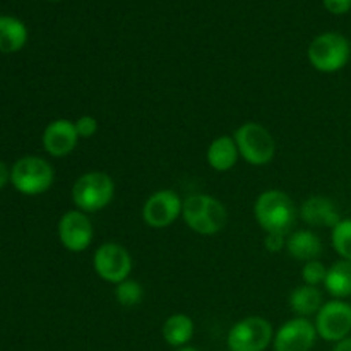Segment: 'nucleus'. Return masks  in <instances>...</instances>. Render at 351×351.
Listing matches in <instances>:
<instances>
[{
    "instance_id": "1",
    "label": "nucleus",
    "mask_w": 351,
    "mask_h": 351,
    "mask_svg": "<svg viewBox=\"0 0 351 351\" xmlns=\"http://www.w3.org/2000/svg\"><path fill=\"white\" fill-rule=\"evenodd\" d=\"M254 216L266 233L288 235L297 219L295 202L287 192L280 189H269L259 194L254 204Z\"/></svg>"
},
{
    "instance_id": "2",
    "label": "nucleus",
    "mask_w": 351,
    "mask_h": 351,
    "mask_svg": "<svg viewBox=\"0 0 351 351\" xmlns=\"http://www.w3.org/2000/svg\"><path fill=\"white\" fill-rule=\"evenodd\" d=\"M182 218L192 232L211 237L225 228L228 223V211L219 199L208 194H194L184 199Z\"/></svg>"
},
{
    "instance_id": "3",
    "label": "nucleus",
    "mask_w": 351,
    "mask_h": 351,
    "mask_svg": "<svg viewBox=\"0 0 351 351\" xmlns=\"http://www.w3.org/2000/svg\"><path fill=\"white\" fill-rule=\"evenodd\" d=\"M351 57L350 40L341 33L328 31L311 41L307 58L315 71L322 74H335L346 67Z\"/></svg>"
},
{
    "instance_id": "4",
    "label": "nucleus",
    "mask_w": 351,
    "mask_h": 351,
    "mask_svg": "<svg viewBox=\"0 0 351 351\" xmlns=\"http://www.w3.org/2000/svg\"><path fill=\"white\" fill-rule=\"evenodd\" d=\"M115 195V182L105 171L82 173L72 185V202L82 213H98L105 209Z\"/></svg>"
},
{
    "instance_id": "5",
    "label": "nucleus",
    "mask_w": 351,
    "mask_h": 351,
    "mask_svg": "<svg viewBox=\"0 0 351 351\" xmlns=\"http://www.w3.org/2000/svg\"><path fill=\"white\" fill-rule=\"evenodd\" d=\"M53 180L55 170L45 158L23 156L10 168V184L23 195L45 194Z\"/></svg>"
},
{
    "instance_id": "6",
    "label": "nucleus",
    "mask_w": 351,
    "mask_h": 351,
    "mask_svg": "<svg viewBox=\"0 0 351 351\" xmlns=\"http://www.w3.org/2000/svg\"><path fill=\"white\" fill-rule=\"evenodd\" d=\"M239 153L252 167H266L276 154V143L269 130L257 122H245L233 134Z\"/></svg>"
},
{
    "instance_id": "7",
    "label": "nucleus",
    "mask_w": 351,
    "mask_h": 351,
    "mask_svg": "<svg viewBox=\"0 0 351 351\" xmlns=\"http://www.w3.org/2000/svg\"><path fill=\"white\" fill-rule=\"evenodd\" d=\"M274 331L267 319L250 315L232 326L226 338L230 351H266L273 345Z\"/></svg>"
},
{
    "instance_id": "8",
    "label": "nucleus",
    "mask_w": 351,
    "mask_h": 351,
    "mask_svg": "<svg viewBox=\"0 0 351 351\" xmlns=\"http://www.w3.org/2000/svg\"><path fill=\"white\" fill-rule=\"evenodd\" d=\"M93 267L103 281L119 285L130 276L132 257H130L129 250L120 243L106 242L95 250Z\"/></svg>"
},
{
    "instance_id": "9",
    "label": "nucleus",
    "mask_w": 351,
    "mask_h": 351,
    "mask_svg": "<svg viewBox=\"0 0 351 351\" xmlns=\"http://www.w3.org/2000/svg\"><path fill=\"white\" fill-rule=\"evenodd\" d=\"M315 331L324 341L338 343L351 336V304L329 300L315 314Z\"/></svg>"
},
{
    "instance_id": "10",
    "label": "nucleus",
    "mask_w": 351,
    "mask_h": 351,
    "mask_svg": "<svg viewBox=\"0 0 351 351\" xmlns=\"http://www.w3.org/2000/svg\"><path fill=\"white\" fill-rule=\"evenodd\" d=\"M95 237L91 219L79 209L64 213L58 219V240L69 252H84L89 249Z\"/></svg>"
},
{
    "instance_id": "11",
    "label": "nucleus",
    "mask_w": 351,
    "mask_h": 351,
    "mask_svg": "<svg viewBox=\"0 0 351 351\" xmlns=\"http://www.w3.org/2000/svg\"><path fill=\"white\" fill-rule=\"evenodd\" d=\"M184 201L171 189L153 192L143 206V219L151 228H167L182 216Z\"/></svg>"
},
{
    "instance_id": "12",
    "label": "nucleus",
    "mask_w": 351,
    "mask_h": 351,
    "mask_svg": "<svg viewBox=\"0 0 351 351\" xmlns=\"http://www.w3.org/2000/svg\"><path fill=\"white\" fill-rule=\"evenodd\" d=\"M317 331L314 322L305 317H293L274 332V351H311L314 348Z\"/></svg>"
},
{
    "instance_id": "13",
    "label": "nucleus",
    "mask_w": 351,
    "mask_h": 351,
    "mask_svg": "<svg viewBox=\"0 0 351 351\" xmlns=\"http://www.w3.org/2000/svg\"><path fill=\"white\" fill-rule=\"evenodd\" d=\"M77 141L79 136L74 122L67 119L51 120L45 127L43 137H41L45 151L53 158H64L71 154L77 146Z\"/></svg>"
},
{
    "instance_id": "14",
    "label": "nucleus",
    "mask_w": 351,
    "mask_h": 351,
    "mask_svg": "<svg viewBox=\"0 0 351 351\" xmlns=\"http://www.w3.org/2000/svg\"><path fill=\"white\" fill-rule=\"evenodd\" d=\"M300 218L315 228H335L341 221L335 201L324 195H312L300 206Z\"/></svg>"
},
{
    "instance_id": "15",
    "label": "nucleus",
    "mask_w": 351,
    "mask_h": 351,
    "mask_svg": "<svg viewBox=\"0 0 351 351\" xmlns=\"http://www.w3.org/2000/svg\"><path fill=\"white\" fill-rule=\"evenodd\" d=\"M240 153L233 136H218L206 151V160L215 171H228L239 161Z\"/></svg>"
},
{
    "instance_id": "16",
    "label": "nucleus",
    "mask_w": 351,
    "mask_h": 351,
    "mask_svg": "<svg viewBox=\"0 0 351 351\" xmlns=\"http://www.w3.org/2000/svg\"><path fill=\"white\" fill-rule=\"evenodd\" d=\"M287 250L295 261L308 263L321 257L322 242L312 230H297L291 232L287 239Z\"/></svg>"
},
{
    "instance_id": "17",
    "label": "nucleus",
    "mask_w": 351,
    "mask_h": 351,
    "mask_svg": "<svg viewBox=\"0 0 351 351\" xmlns=\"http://www.w3.org/2000/svg\"><path fill=\"white\" fill-rule=\"evenodd\" d=\"M163 339L173 348L189 346V341L194 338V321L187 314H171L161 328Z\"/></svg>"
},
{
    "instance_id": "18",
    "label": "nucleus",
    "mask_w": 351,
    "mask_h": 351,
    "mask_svg": "<svg viewBox=\"0 0 351 351\" xmlns=\"http://www.w3.org/2000/svg\"><path fill=\"white\" fill-rule=\"evenodd\" d=\"M27 27L12 16H0V53H16L26 45Z\"/></svg>"
},
{
    "instance_id": "19",
    "label": "nucleus",
    "mask_w": 351,
    "mask_h": 351,
    "mask_svg": "<svg viewBox=\"0 0 351 351\" xmlns=\"http://www.w3.org/2000/svg\"><path fill=\"white\" fill-rule=\"evenodd\" d=\"M288 302H290L291 312L297 314V317L305 319L317 314L322 305H324L321 290L317 287H308V285H302V287L295 288Z\"/></svg>"
},
{
    "instance_id": "20",
    "label": "nucleus",
    "mask_w": 351,
    "mask_h": 351,
    "mask_svg": "<svg viewBox=\"0 0 351 351\" xmlns=\"http://www.w3.org/2000/svg\"><path fill=\"white\" fill-rule=\"evenodd\" d=\"M324 288L335 300L351 297V261L339 259L328 267Z\"/></svg>"
},
{
    "instance_id": "21",
    "label": "nucleus",
    "mask_w": 351,
    "mask_h": 351,
    "mask_svg": "<svg viewBox=\"0 0 351 351\" xmlns=\"http://www.w3.org/2000/svg\"><path fill=\"white\" fill-rule=\"evenodd\" d=\"M115 298L122 307H136L144 298L143 285L139 281L127 278L122 283L115 285Z\"/></svg>"
},
{
    "instance_id": "22",
    "label": "nucleus",
    "mask_w": 351,
    "mask_h": 351,
    "mask_svg": "<svg viewBox=\"0 0 351 351\" xmlns=\"http://www.w3.org/2000/svg\"><path fill=\"white\" fill-rule=\"evenodd\" d=\"M332 249L341 259L351 261V219H341L331 232Z\"/></svg>"
},
{
    "instance_id": "23",
    "label": "nucleus",
    "mask_w": 351,
    "mask_h": 351,
    "mask_svg": "<svg viewBox=\"0 0 351 351\" xmlns=\"http://www.w3.org/2000/svg\"><path fill=\"white\" fill-rule=\"evenodd\" d=\"M326 274H328V267L321 263L319 259L308 261L302 267V280L304 285L308 287H319V285H324Z\"/></svg>"
},
{
    "instance_id": "24",
    "label": "nucleus",
    "mask_w": 351,
    "mask_h": 351,
    "mask_svg": "<svg viewBox=\"0 0 351 351\" xmlns=\"http://www.w3.org/2000/svg\"><path fill=\"white\" fill-rule=\"evenodd\" d=\"M74 125L79 139H89L98 132V120L93 115H81L77 120H74Z\"/></svg>"
},
{
    "instance_id": "25",
    "label": "nucleus",
    "mask_w": 351,
    "mask_h": 351,
    "mask_svg": "<svg viewBox=\"0 0 351 351\" xmlns=\"http://www.w3.org/2000/svg\"><path fill=\"white\" fill-rule=\"evenodd\" d=\"M287 239L288 235H281V233H266L264 245H266V250H269V252H281L283 249H287Z\"/></svg>"
},
{
    "instance_id": "26",
    "label": "nucleus",
    "mask_w": 351,
    "mask_h": 351,
    "mask_svg": "<svg viewBox=\"0 0 351 351\" xmlns=\"http://www.w3.org/2000/svg\"><path fill=\"white\" fill-rule=\"evenodd\" d=\"M326 10L335 16H343V14L351 10V0H322Z\"/></svg>"
},
{
    "instance_id": "27",
    "label": "nucleus",
    "mask_w": 351,
    "mask_h": 351,
    "mask_svg": "<svg viewBox=\"0 0 351 351\" xmlns=\"http://www.w3.org/2000/svg\"><path fill=\"white\" fill-rule=\"evenodd\" d=\"M10 182V170L7 168V165L0 160V189L5 187Z\"/></svg>"
},
{
    "instance_id": "28",
    "label": "nucleus",
    "mask_w": 351,
    "mask_h": 351,
    "mask_svg": "<svg viewBox=\"0 0 351 351\" xmlns=\"http://www.w3.org/2000/svg\"><path fill=\"white\" fill-rule=\"evenodd\" d=\"M332 351H351V336L341 339V341L335 343V348H332Z\"/></svg>"
},
{
    "instance_id": "29",
    "label": "nucleus",
    "mask_w": 351,
    "mask_h": 351,
    "mask_svg": "<svg viewBox=\"0 0 351 351\" xmlns=\"http://www.w3.org/2000/svg\"><path fill=\"white\" fill-rule=\"evenodd\" d=\"M177 351H199L197 348H192V346H184V348H178Z\"/></svg>"
},
{
    "instance_id": "30",
    "label": "nucleus",
    "mask_w": 351,
    "mask_h": 351,
    "mask_svg": "<svg viewBox=\"0 0 351 351\" xmlns=\"http://www.w3.org/2000/svg\"><path fill=\"white\" fill-rule=\"evenodd\" d=\"M51 2H58V0H51Z\"/></svg>"
}]
</instances>
